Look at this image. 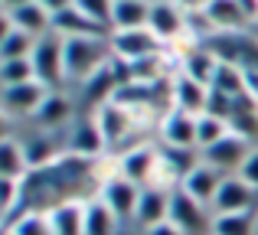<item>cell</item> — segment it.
Returning a JSON list of instances; mask_svg holds the SVG:
<instances>
[{
    "instance_id": "cell-1",
    "label": "cell",
    "mask_w": 258,
    "mask_h": 235,
    "mask_svg": "<svg viewBox=\"0 0 258 235\" xmlns=\"http://www.w3.org/2000/svg\"><path fill=\"white\" fill-rule=\"evenodd\" d=\"M114 59L111 39L105 36H69L66 39V79L88 82L95 72L108 69Z\"/></svg>"
},
{
    "instance_id": "cell-2",
    "label": "cell",
    "mask_w": 258,
    "mask_h": 235,
    "mask_svg": "<svg viewBox=\"0 0 258 235\" xmlns=\"http://www.w3.org/2000/svg\"><path fill=\"white\" fill-rule=\"evenodd\" d=\"M30 62H33V72H36V82H43L49 92L56 85H62V79H66V36H59V33L39 36Z\"/></svg>"
},
{
    "instance_id": "cell-3",
    "label": "cell",
    "mask_w": 258,
    "mask_h": 235,
    "mask_svg": "<svg viewBox=\"0 0 258 235\" xmlns=\"http://www.w3.org/2000/svg\"><path fill=\"white\" fill-rule=\"evenodd\" d=\"M111 39V52L118 62L124 65H138V62H147V59H160L164 52V39H157L151 30H114Z\"/></svg>"
},
{
    "instance_id": "cell-4",
    "label": "cell",
    "mask_w": 258,
    "mask_h": 235,
    "mask_svg": "<svg viewBox=\"0 0 258 235\" xmlns=\"http://www.w3.org/2000/svg\"><path fill=\"white\" fill-rule=\"evenodd\" d=\"M252 150H255V147H252L248 137H242V134H229V137H222L219 144L206 147V150H200V153H203V164H209L213 170H219L222 177H235Z\"/></svg>"
},
{
    "instance_id": "cell-5",
    "label": "cell",
    "mask_w": 258,
    "mask_h": 235,
    "mask_svg": "<svg viewBox=\"0 0 258 235\" xmlns=\"http://www.w3.org/2000/svg\"><path fill=\"white\" fill-rule=\"evenodd\" d=\"M213 219L216 216H209V209L203 203H196L189 193L173 190V196H170V222L183 235H213Z\"/></svg>"
},
{
    "instance_id": "cell-6",
    "label": "cell",
    "mask_w": 258,
    "mask_h": 235,
    "mask_svg": "<svg viewBox=\"0 0 258 235\" xmlns=\"http://www.w3.org/2000/svg\"><path fill=\"white\" fill-rule=\"evenodd\" d=\"M49 89L43 82H23V85H7L4 95H0V105H4V115L7 118H26V115H36L39 105L46 102Z\"/></svg>"
},
{
    "instance_id": "cell-7",
    "label": "cell",
    "mask_w": 258,
    "mask_h": 235,
    "mask_svg": "<svg viewBox=\"0 0 258 235\" xmlns=\"http://www.w3.org/2000/svg\"><path fill=\"white\" fill-rule=\"evenodd\" d=\"M141 193H144V186L124 180L118 170H114V177H108L105 183H101V196H98V199H101V203H105L118 219H124V216H134V212H138Z\"/></svg>"
},
{
    "instance_id": "cell-8",
    "label": "cell",
    "mask_w": 258,
    "mask_h": 235,
    "mask_svg": "<svg viewBox=\"0 0 258 235\" xmlns=\"http://www.w3.org/2000/svg\"><path fill=\"white\" fill-rule=\"evenodd\" d=\"M134 118H138V111L127 108V105L121 102H105L101 108H95V124H98L101 137H105V144H118V140H124L127 134L134 131Z\"/></svg>"
},
{
    "instance_id": "cell-9",
    "label": "cell",
    "mask_w": 258,
    "mask_h": 235,
    "mask_svg": "<svg viewBox=\"0 0 258 235\" xmlns=\"http://www.w3.org/2000/svg\"><path fill=\"white\" fill-rule=\"evenodd\" d=\"M170 98H173V111H186V115H206L209 108V89L196 79H189L186 72L173 75L170 82Z\"/></svg>"
},
{
    "instance_id": "cell-10",
    "label": "cell",
    "mask_w": 258,
    "mask_h": 235,
    "mask_svg": "<svg viewBox=\"0 0 258 235\" xmlns=\"http://www.w3.org/2000/svg\"><path fill=\"white\" fill-rule=\"evenodd\" d=\"M255 196H258V190H252L242 177H226V180H222V186H219V193H216V199H213V209H216V216H229V212H252Z\"/></svg>"
},
{
    "instance_id": "cell-11",
    "label": "cell",
    "mask_w": 258,
    "mask_h": 235,
    "mask_svg": "<svg viewBox=\"0 0 258 235\" xmlns=\"http://www.w3.org/2000/svg\"><path fill=\"white\" fill-rule=\"evenodd\" d=\"M147 30L164 43H173L186 33V13L173 4V0H154L151 4V23Z\"/></svg>"
},
{
    "instance_id": "cell-12",
    "label": "cell",
    "mask_w": 258,
    "mask_h": 235,
    "mask_svg": "<svg viewBox=\"0 0 258 235\" xmlns=\"http://www.w3.org/2000/svg\"><path fill=\"white\" fill-rule=\"evenodd\" d=\"M157 160H160V150H154L151 144H138V147L121 153L118 173L124 180H131V183H138V186H147L151 177H154V170H157Z\"/></svg>"
},
{
    "instance_id": "cell-13",
    "label": "cell",
    "mask_w": 258,
    "mask_h": 235,
    "mask_svg": "<svg viewBox=\"0 0 258 235\" xmlns=\"http://www.w3.org/2000/svg\"><path fill=\"white\" fill-rule=\"evenodd\" d=\"M196 115H186V111H170L164 121H160V137H164V147H180V150H200L196 144Z\"/></svg>"
},
{
    "instance_id": "cell-14",
    "label": "cell",
    "mask_w": 258,
    "mask_h": 235,
    "mask_svg": "<svg viewBox=\"0 0 258 235\" xmlns=\"http://www.w3.org/2000/svg\"><path fill=\"white\" fill-rule=\"evenodd\" d=\"M4 20L10 26H17V30H26L30 36H46V33H52V13L46 10L39 0H33V4H23L17 7V10H4Z\"/></svg>"
},
{
    "instance_id": "cell-15",
    "label": "cell",
    "mask_w": 258,
    "mask_h": 235,
    "mask_svg": "<svg viewBox=\"0 0 258 235\" xmlns=\"http://www.w3.org/2000/svg\"><path fill=\"white\" fill-rule=\"evenodd\" d=\"M66 147H69L76 157L95 160V157L101 153V147H108V144H105V137H101V131H98V124H95V118H82V121H76V124H72Z\"/></svg>"
},
{
    "instance_id": "cell-16",
    "label": "cell",
    "mask_w": 258,
    "mask_h": 235,
    "mask_svg": "<svg viewBox=\"0 0 258 235\" xmlns=\"http://www.w3.org/2000/svg\"><path fill=\"white\" fill-rule=\"evenodd\" d=\"M222 180H226V177H222L219 170H213L209 164H200V167H196V170L180 183V190H183V193H189L196 203L213 206V199H216V193H219Z\"/></svg>"
},
{
    "instance_id": "cell-17",
    "label": "cell",
    "mask_w": 258,
    "mask_h": 235,
    "mask_svg": "<svg viewBox=\"0 0 258 235\" xmlns=\"http://www.w3.org/2000/svg\"><path fill=\"white\" fill-rule=\"evenodd\" d=\"M229 127H232V134H242V137L255 140L258 137V98L255 92L248 89L245 95L232 98V108H229Z\"/></svg>"
},
{
    "instance_id": "cell-18",
    "label": "cell",
    "mask_w": 258,
    "mask_h": 235,
    "mask_svg": "<svg viewBox=\"0 0 258 235\" xmlns=\"http://www.w3.org/2000/svg\"><path fill=\"white\" fill-rule=\"evenodd\" d=\"M203 13L209 17L213 30H219V33H242V26L252 23L245 17V10L239 7V0H209Z\"/></svg>"
},
{
    "instance_id": "cell-19",
    "label": "cell",
    "mask_w": 258,
    "mask_h": 235,
    "mask_svg": "<svg viewBox=\"0 0 258 235\" xmlns=\"http://www.w3.org/2000/svg\"><path fill=\"white\" fill-rule=\"evenodd\" d=\"M170 196H173V193H167V190H151V186H147V190L141 193V203H138L134 219H138L144 229H154V225L167 222V219H170Z\"/></svg>"
},
{
    "instance_id": "cell-20",
    "label": "cell",
    "mask_w": 258,
    "mask_h": 235,
    "mask_svg": "<svg viewBox=\"0 0 258 235\" xmlns=\"http://www.w3.org/2000/svg\"><path fill=\"white\" fill-rule=\"evenodd\" d=\"M30 173L33 170H30V160H26L23 140L4 137V144H0V177L4 180H26Z\"/></svg>"
},
{
    "instance_id": "cell-21",
    "label": "cell",
    "mask_w": 258,
    "mask_h": 235,
    "mask_svg": "<svg viewBox=\"0 0 258 235\" xmlns=\"http://www.w3.org/2000/svg\"><path fill=\"white\" fill-rule=\"evenodd\" d=\"M151 23V4L147 0H114L111 26L114 30H144Z\"/></svg>"
},
{
    "instance_id": "cell-22",
    "label": "cell",
    "mask_w": 258,
    "mask_h": 235,
    "mask_svg": "<svg viewBox=\"0 0 258 235\" xmlns=\"http://www.w3.org/2000/svg\"><path fill=\"white\" fill-rule=\"evenodd\" d=\"M219 59L213 56V52L206 49V46H200V49H189L183 52V72H186L189 79H196V82H203L206 89H213L216 82V72H219Z\"/></svg>"
},
{
    "instance_id": "cell-23",
    "label": "cell",
    "mask_w": 258,
    "mask_h": 235,
    "mask_svg": "<svg viewBox=\"0 0 258 235\" xmlns=\"http://www.w3.org/2000/svg\"><path fill=\"white\" fill-rule=\"evenodd\" d=\"M52 33H59V36H105V26L92 23V20L85 17V13H79L76 7H69L66 13H59V17H52Z\"/></svg>"
},
{
    "instance_id": "cell-24",
    "label": "cell",
    "mask_w": 258,
    "mask_h": 235,
    "mask_svg": "<svg viewBox=\"0 0 258 235\" xmlns=\"http://www.w3.org/2000/svg\"><path fill=\"white\" fill-rule=\"evenodd\" d=\"M4 39H0V62H10V59H30L36 49V36H30L26 30H17L4 20Z\"/></svg>"
},
{
    "instance_id": "cell-25",
    "label": "cell",
    "mask_w": 258,
    "mask_h": 235,
    "mask_svg": "<svg viewBox=\"0 0 258 235\" xmlns=\"http://www.w3.org/2000/svg\"><path fill=\"white\" fill-rule=\"evenodd\" d=\"M49 222L56 235H85V206L82 203H62L49 209Z\"/></svg>"
},
{
    "instance_id": "cell-26",
    "label": "cell",
    "mask_w": 258,
    "mask_h": 235,
    "mask_svg": "<svg viewBox=\"0 0 258 235\" xmlns=\"http://www.w3.org/2000/svg\"><path fill=\"white\" fill-rule=\"evenodd\" d=\"M69 115H72L69 102H66L59 92H49V95H46V102L39 105V111L33 118H36V124L46 127V131H59V127L69 121Z\"/></svg>"
},
{
    "instance_id": "cell-27",
    "label": "cell",
    "mask_w": 258,
    "mask_h": 235,
    "mask_svg": "<svg viewBox=\"0 0 258 235\" xmlns=\"http://www.w3.org/2000/svg\"><path fill=\"white\" fill-rule=\"evenodd\" d=\"M232 134V127H229V121L226 118H219V115H200V121H196V144H200V150H206V147H213V144H219L222 137H229Z\"/></svg>"
},
{
    "instance_id": "cell-28",
    "label": "cell",
    "mask_w": 258,
    "mask_h": 235,
    "mask_svg": "<svg viewBox=\"0 0 258 235\" xmlns=\"http://www.w3.org/2000/svg\"><path fill=\"white\" fill-rule=\"evenodd\" d=\"M114 222H118V216L101 199L85 203V235H114Z\"/></svg>"
},
{
    "instance_id": "cell-29",
    "label": "cell",
    "mask_w": 258,
    "mask_h": 235,
    "mask_svg": "<svg viewBox=\"0 0 258 235\" xmlns=\"http://www.w3.org/2000/svg\"><path fill=\"white\" fill-rule=\"evenodd\" d=\"M213 89H216V92H222L226 98H239V95H245V92H248L245 72H242L239 65H229V62H222V65H219V72H216V82H213Z\"/></svg>"
},
{
    "instance_id": "cell-30",
    "label": "cell",
    "mask_w": 258,
    "mask_h": 235,
    "mask_svg": "<svg viewBox=\"0 0 258 235\" xmlns=\"http://www.w3.org/2000/svg\"><path fill=\"white\" fill-rule=\"evenodd\" d=\"M255 219L252 212H229L213 219V235H252Z\"/></svg>"
},
{
    "instance_id": "cell-31",
    "label": "cell",
    "mask_w": 258,
    "mask_h": 235,
    "mask_svg": "<svg viewBox=\"0 0 258 235\" xmlns=\"http://www.w3.org/2000/svg\"><path fill=\"white\" fill-rule=\"evenodd\" d=\"M36 72H33V62L30 59H10V62H0V82L7 85H23V82H33Z\"/></svg>"
},
{
    "instance_id": "cell-32",
    "label": "cell",
    "mask_w": 258,
    "mask_h": 235,
    "mask_svg": "<svg viewBox=\"0 0 258 235\" xmlns=\"http://www.w3.org/2000/svg\"><path fill=\"white\" fill-rule=\"evenodd\" d=\"M17 203H23V180H4L0 177V209H4V216H7L4 229L13 225V209H17Z\"/></svg>"
},
{
    "instance_id": "cell-33",
    "label": "cell",
    "mask_w": 258,
    "mask_h": 235,
    "mask_svg": "<svg viewBox=\"0 0 258 235\" xmlns=\"http://www.w3.org/2000/svg\"><path fill=\"white\" fill-rule=\"evenodd\" d=\"M10 229L17 235H56L52 232V222H49V212H30V216L23 212V219L13 222Z\"/></svg>"
},
{
    "instance_id": "cell-34",
    "label": "cell",
    "mask_w": 258,
    "mask_h": 235,
    "mask_svg": "<svg viewBox=\"0 0 258 235\" xmlns=\"http://www.w3.org/2000/svg\"><path fill=\"white\" fill-rule=\"evenodd\" d=\"M76 10L85 13L92 23L98 26H111V10H114V0H76Z\"/></svg>"
},
{
    "instance_id": "cell-35",
    "label": "cell",
    "mask_w": 258,
    "mask_h": 235,
    "mask_svg": "<svg viewBox=\"0 0 258 235\" xmlns=\"http://www.w3.org/2000/svg\"><path fill=\"white\" fill-rule=\"evenodd\" d=\"M235 177H242L248 186H252V190H258V147H255L252 153H248V160L242 164V170L235 173Z\"/></svg>"
},
{
    "instance_id": "cell-36",
    "label": "cell",
    "mask_w": 258,
    "mask_h": 235,
    "mask_svg": "<svg viewBox=\"0 0 258 235\" xmlns=\"http://www.w3.org/2000/svg\"><path fill=\"white\" fill-rule=\"evenodd\" d=\"M39 4H43L52 17H59V13H66L69 7H76V0H39Z\"/></svg>"
},
{
    "instance_id": "cell-37",
    "label": "cell",
    "mask_w": 258,
    "mask_h": 235,
    "mask_svg": "<svg viewBox=\"0 0 258 235\" xmlns=\"http://www.w3.org/2000/svg\"><path fill=\"white\" fill-rule=\"evenodd\" d=\"M173 4L180 7L183 13H203V10H206V4H209V0H173Z\"/></svg>"
},
{
    "instance_id": "cell-38",
    "label": "cell",
    "mask_w": 258,
    "mask_h": 235,
    "mask_svg": "<svg viewBox=\"0 0 258 235\" xmlns=\"http://www.w3.org/2000/svg\"><path fill=\"white\" fill-rule=\"evenodd\" d=\"M144 235H183V232L176 229V225L170 222V219H167V222H160V225H154V229H147Z\"/></svg>"
},
{
    "instance_id": "cell-39",
    "label": "cell",
    "mask_w": 258,
    "mask_h": 235,
    "mask_svg": "<svg viewBox=\"0 0 258 235\" xmlns=\"http://www.w3.org/2000/svg\"><path fill=\"white\" fill-rule=\"evenodd\" d=\"M0 4H4V10H17L23 4H33V0H0Z\"/></svg>"
},
{
    "instance_id": "cell-40",
    "label": "cell",
    "mask_w": 258,
    "mask_h": 235,
    "mask_svg": "<svg viewBox=\"0 0 258 235\" xmlns=\"http://www.w3.org/2000/svg\"><path fill=\"white\" fill-rule=\"evenodd\" d=\"M4 235H17V232H13V229H4Z\"/></svg>"
},
{
    "instance_id": "cell-41",
    "label": "cell",
    "mask_w": 258,
    "mask_h": 235,
    "mask_svg": "<svg viewBox=\"0 0 258 235\" xmlns=\"http://www.w3.org/2000/svg\"><path fill=\"white\" fill-rule=\"evenodd\" d=\"M147 4H154V0H147Z\"/></svg>"
}]
</instances>
